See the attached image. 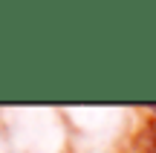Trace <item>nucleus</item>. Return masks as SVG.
Masks as SVG:
<instances>
[{
    "mask_svg": "<svg viewBox=\"0 0 156 153\" xmlns=\"http://www.w3.org/2000/svg\"><path fill=\"white\" fill-rule=\"evenodd\" d=\"M145 150L147 153H156V121L145 130Z\"/></svg>",
    "mask_w": 156,
    "mask_h": 153,
    "instance_id": "obj_1",
    "label": "nucleus"
}]
</instances>
